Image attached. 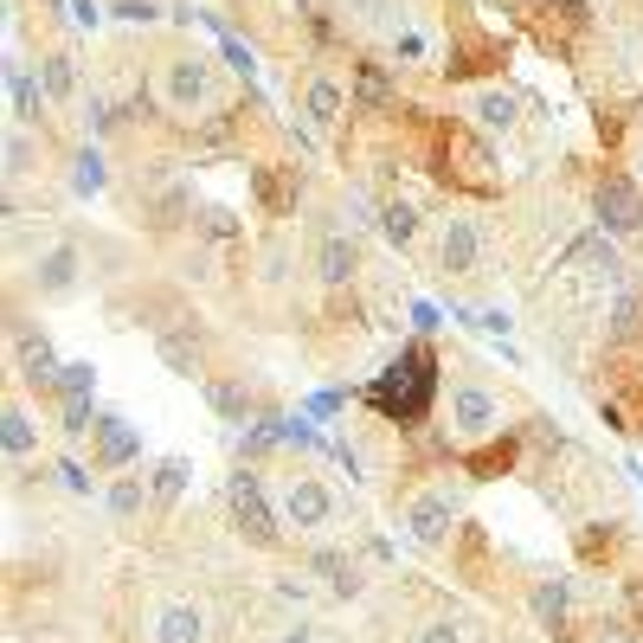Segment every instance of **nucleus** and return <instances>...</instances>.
Segmentation results:
<instances>
[{
    "instance_id": "nucleus-1",
    "label": "nucleus",
    "mask_w": 643,
    "mask_h": 643,
    "mask_svg": "<svg viewBox=\"0 0 643 643\" xmlns=\"http://www.w3.org/2000/svg\"><path fill=\"white\" fill-rule=\"evenodd\" d=\"M438 361H431V347H406L393 367H386V379H374L367 386V399H374L386 418H399V425H418L425 418V406H431V393H438V374H431Z\"/></svg>"
},
{
    "instance_id": "nucleus-17",
    "label": "nucleus",
    "mask_w": 643,
    "mask_h": 643,
    "mask_svg": "<svg viewBox=\"0 0 643 643\" xmlns=\"http://www.w3.org/2000/svg\"><path fill=\"white\" fill-rule=\"evenodd\" d=\"M206 393H213V406H219L226 418H238V425H245V412H251V393H245V386H232V379H213Z\"/></svg>"
},
{
    "instance_id": "nucleus-16",
    "label": "nucleus",
    "mask_w": 643,
    "mask_h": 643,
    "mask_svg": "<svg viewBox=\"0 0 643 643\" xmlns=\"http://www.w3.org/2000/svg\"><path fill=\"white\" fill-rule=\"evenodd\" d=\"M104 502H110L116 522H136V515H142V502H149V490H142V476H116Z\"/></svg>"
},
{
    "instance_id": "nucleus-10",
    "label": "nucleus",
    "mask_w": 643,
    "mask_h": 643,
    "mask_svg": "<svg viewBox=\"0 0 643 643\" xmlns=\"http://www.w3.org/2000/svg\"><path fill=\"white\" fill-rule=\"evenodd\" d=\"M58 399H65V431H90V367H65Z\"/></svg>"
},
{
    "instance_id": "nucleus-2",
    "label": "nucleus",
    "mask_w": 643,
    "mask_h": 643,
    "mask_svg": "<svg viewBox=\"0 0 643 643\" xmlns=\"http://www.w3.org/2000/svg\"><path fill=\"white\" fill-rule=\"evenodd\" d=\"M277 508H283V522L303 534H322L329 522H335V495L322 490L315 476H290L283 490H277Z\"/></svg>"
},
{
    "instance_id": "nucleus-20",
    "label": "nucleus",
    "mask_w": 643,
    "mask_h": 643,
    "mask_svg": "<svg viewBox=\"0 0 643 643\" xmlns=\"http://www.w3.org/2000/svg\"><path fill=\"white\" fill-rule=\"evenodd\" d=\"M7 174H13V181H20V174H33V142H26L20 129L7 136Z\"/></svg>"
},
{
    "instance_id": "nucleus-4",
    "label": "nucleus",
    "mask_w": 643,
    "mask_h": 643,
    "mask_svg": "<svg viewBox=\"0 0 643 643\" xmlns=\"http://www.w3.org/2000/svg\"><path fill=\"white\" fill-rule=\"evenodd\" d=\"M451 522H457V490H451V483L425 490V495L412 502V508H406V528H412L418 540H425V547H438V540L451 534Z\"/></svg>"
},
{
    "instance_id": "nucleus-19",
    "label": "nucleus",
    "mask_w": 643,
    "mask_h": 643,
    "mask_svg": "<svg viewBox=\"0 0 643 643\" xmlns=\"http://www.w3.org/2000/svg\"><path fill=\"white\" fill-rule=\"evenodd\" d=\"M476 116H483V129H508V122H515V97H502V90H490V97L476 104Z\"/></svg>"
},
{
    "instance_id": "nucleus-15",
    "label": "nucleus",
    "mask_w": 643,
    "mask_h": 643,
    "mask_svg": "<svg viewBox=\"0 0 643 643\" xmlns=\"http://www.w3.org/2000/svg\"><path fill=\"white\" fill-rule=\"evenodd\" d=\"M20 374L33 379V386H58V374H65V367H52V347H45V341L20 335Z\"/></svg>"
},
{
    "instance_id": "nucleus-7",
    "label": "nucleus",
    "mask_w": 643,
    "mask_h": 643,
    "mask_svg": "<svg viewBox=\"0 0 643 643\" xmlns=\"http://www.w3.org/2000/svg\"><path fill=\"white\" fill-rule=\"evenodd\" d=\"M451 425L463 438H490L495 425H502V406H495L483 386H457L451 393Z\"/></svg>"
},
{
    "instance_id": "nucleus-14",
    "label": "nucleus",
    "mask_w": 643,
    "mask_h": 643,
    "mask_svg": "<svg viewBox=\"0 0 643 643\" xmlns=\"http://www.w3.org/2000/svg\"><path fill=\"white\" fill-rule=\"evenodd\" d=\"M341 110H347V90H341L335 77L322 72V77H309V116L329 129V122H341Z\"/></svg>"
},
{
    "instance_id": "nucleus-6",
    "label": "nucleus",
    "mask_w": 643,
    "mask_h": 643,
    "mask_svg": "<svg viewBox=\"0 0 643 643\" xmlns=\"http://www.w3.org/2000/svg\"><path fill=\"white\" fill-rule=\"evenodd\" d=\"M232 515H238V528L251 534L258 547H270V540H277V522H270V508H265L258 476H232Z\"/></svg>"
},
{
    "instance_id": "nucleus-12",
    "label": "nucleus",
    "mask_w": 643,
    "mask_h": 643,
    "mask_svg": "<svg viewBox=\"0 0 643 643\" xmlns=\"http://www.w3.org/2000/svg\"><path fill=\"white\" fill-rule=\"evenodd\" d=\"M200 637H206L200 606H168L161 618H154V643H200Z\"/></svg>"
},
{
    "instance_id": "nucleus-26",
    "label": "nucleus",
    "mask_w": 643,
    "mask_h": 643,
    "mask_svg": "<svg viewBox=\"0 0 643 643\" xmlns=\"http://www.w3.org/2000/svg\"><path fill=\"white\" fill-rule=\"evenodd\" d=\"M418 643H463V631H457V624H425Z\"/></svg>"
},
{
    "instance_id": "nucleus-27",
    "label": "nucleus",
    "mask_w": 643,
    "mask_h": 643,
    "mask_svg": "<svg viewBox=\"0 0 643 643\" xmlns=\"http://www.w3.org/2000/svg\"><path fill=\"white\" fill-rule=\"evenodd\" d=\"M637 174H643V154H637Z\"/></svg>"
},
{
    "instance_id": "nucleus-25",
    "label": "nucleus",
    "mask_w": 643,
    "mask_h": 643,
    "mask_svg": "<svg viewBox=\"0 0 643 643\" xmlns=\"http://www.w3.org/2000/svg\"><path fill=\"white\" fill-rule=\"evenodd\" d=\"M560 606H567V592H560V586H540V599H534V611H540V618H554V624H560Z\"/></svg>"
},
{
    "instance_id": "nucleus-18",
    "label": "nucleus",
    "mask_w": 643,
    "mask_h": 643,
    "mask_svg": "<svg viewBox=\"0 0 643 643\" xmlns=\"http://www.w3.org/2000/svg\"><path fill=\"white\" fill-rule=\"evenodd\" d=\"M0 438H7V451L13 457H26L33 451V418L20 412V406H7V431H0Z\"/></svg>"
},
{
    "instance_id": "nucleus-5",
    "label": "nucleus",
    "mask_w": 643,
    "mask_h": 643,
    "mask_svg": "<svg viewBox=\"0 0 643 643\" xmlns=\"http://www.w3.org/2000/svg\"><path fill=\"white\" fill-rule=\"evenodd\" d=\"M476 258H483L476 219H444V232H438V265H444V277H470Z\"/></svg>"
},
{
    "instance_id": "nucleus-23",
    "label": "nucleus",
    "mask_w": 643,
    "mask_h": 643,
    "mask_svg": "<svg viewBox=\"0 0 643 643\" xmlns=\"http://www.w3.org/2000/svg\"><path fill=\"white\" fill-rule=\"evenodd\" d=\"M412 232H418V213H412V206H386V238H399V245H406Z\"/></svg>"
},
{
    "instance_id": "nucleus-13",
    "label": "nucleus",
    "mask_w": 643,
    "mask_h": 643,
    "mask_svg": "<svg viewBox=\"0 0 643 643\" xmlns=\"http://www.w3.org/2000/svg\"><path fill=\"white\" fill-rule=\"evenodd\" d=\"M72 283H77V251L72 245L45 251V265H39V297H65Z\"/></svg>"
},
{
    "instance_id": "nucleus-8",
    "label": "nucleus",
    "mask_w": 643,
    "mask_h": 643,
    "mask_svg": "<svg viewBox=\"0 0 643 643\" xmlns=\"http://www.w3.org/2000/svg\"><path fill=\"white\" fill-rule=\"evenodd\" d=\"M599 213H606L611 232H637L643 226V200L631 181H618V174H606V187H599Z\"/></svg>"
},
{
    "instance_id": "nucleus-22",
    "label": "nucleus",
    "mask_w": 643,
    "mask_h": 643,
    "mask_svg": "<svg viewBox=\"0 0 643 643\" xmlns=\"http://www.w3.org/2000/svg\"><path fill=\"white\" fill-rule=\"evenodd\" d=\"M72 58H45V90H52V97H72Z\"/></svg>"
},
{
    "instance_id": "nucleus-24",
    "label": "nucleus",
    "mask_w": 643,
    "mask_h": 643,
    "mask_svg": "<svg viewBox=\"0 0 643 643\" xmlns=\"http://www.w3.org/2000/svg\"><path fill=\"white\" fill-rule=\"evenodd\" d=\"M181 483H187V463H161L154 470V495H181Z\"/></svg>"
},
{
    "instance_id": "nucleus-9",
    "label": "nucleus",
    "mask_w": 643,
    "mask_h": 643,
    "mask_svg": "<svg viewBox=\"0 0 643 643\" xmlns=\"http://www.w3.org/2000/svg\"><path fill=\"white\" fill-rule=\"evenodd\" d=\"M90 431H97V463H104V470H122L129 457L142 451V438L129 431V418H97Z\"/></svg>"
},
{
    "instance_id": "nucleus-21",
    "label": "nucleus",
    "mask_w": 643,
    "mask_h": 643,
    "mask_svg": "<svg viewBox=\"0 0 643 643\" xmlns=\"http://www.w3.org/2000/svg\"><path fill=\"white\" fill-rule=\"evenodd\" d=\"M72 187H77V193H97V187H104V154H77Z\"/></svg>"
},
{
    "instance_id": "nucleus-11",
    "label": "nucleus",
    "mask_w": 643,
    "mask_h": 643,
    "mask_svg": "<svg viewBox=\"0 0 643 643\" xmlns=\"http://www.w3.org/2000/svg\"><path fill=\"white\" fill-rule=\"evenodd\" d=\"M361 265V251H354V238L347 232H329L322 245H315V270H322V283H347Z\"/></svg>"
},
{
    "instance_id": "nucleus-3",
    "label": "nucleus",
    "mask_w": 643,
    "mask_h": 643,
    "mask_svg": "<svg viewBox=\"0 0 643 643\" xmlns=\"http://www.w3.org/2000/svg\"><path fill=\"white\" fill-rule=\"evenodd\" d=\"M161 97H168L174 116L206 110V104H213V65H206V58H174V65L161 72Z\"/></svg>"
}]
</instances>
